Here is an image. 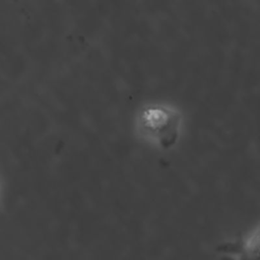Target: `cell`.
I'll return each mask as SVG.
<instances>
[{"label": "cell", "mask_w": 260, "mask_h": 260, "mask_svg": "<svg viewBox=\"0 0 260 260\" xmlns=\"http://www.w3.org/2000/svg\"><path fill=\"white\" fill-rule=\"evenodd\" d=\"M221 253L228 260H258L259 256V226L248 230L240 238L220 247Z\"/></svg>", "instance_id": "2"}, {"label": "cell", "mask_w": 260, "mask_h": 260, "mask_svg": "<svg viewBox=\"0 0 260 260\" xmlns=\"http://www.w3.org/2000/svg\"><path fill=\"white\" fill-rule=\"evenodd\" d=\"M185 116L176 105L152 101L142 104L133 119V132L138 140L159 151L174 148L183 133Z\"/></svg>", "instance_id": "1"}]
</instances>
